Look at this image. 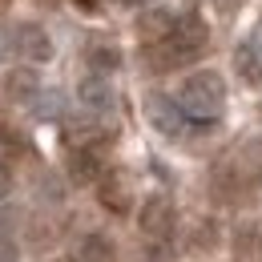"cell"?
I'll list each match as a JSON object with an SVG mask.
<instances>
[{
	"label": "cell",
	"instance_id": "cell-1",
	"mask_svg": "<svg viewBox=\"0 0 262 262\" xmlns=\"http://www.w3.org/2000/svg\"><path fill=\"white\" fill-rule=\"evenodd\" d=\"M206 40H210L206 20H202L198 12H182V20L173 25V33L165 36V40H158V45L145 49V61H149V69H158V73L182 69V65H190V61L202 57Z\"/></svg>",
	"mask_w": 262,
	"mask_h": 262
},
{
	"label": "cell",
	"instance_id": "cell-2",
	"mask_svg": "<svg viewBox=\"0 0 262 262\" xmlns=\"http://www.w3.org/2000/svg\"><path fill=\"white\" fill-rule=\"evenodd\" d=\"M178 105H182V113H186L194 125H210V121H218L222 109H226V81H222L218 73H210V69H206V73H194V77L182 81Z\"/></svg>",
	"mask_w": 262,
	"mask_h": 262
},
{
	"label": "cell",
	"instance_id": "cell-3",
	"mask_svg": "<svg viewBox=\"0 0 262 262\" xmlns=\"http://www.w3.org/2000/svg\"><path fill=\"white\" fill-rule=\"evenodd\" d=\"M173 202L165 194H154L141 202V214H137V226H141V234L145 238H154V242H165L169 234H173Z\"/></svg>",
	"mask_w": 262,
	"mask_h": 262
},
{
	"label": "cell",
	"instance_id": "cell-4",
	"mask_svg": "<svg viewBox=\"0 0 262 262\" xmlns=\"http://www.w3.org/2000/svg\"><path fill=\"white\" fill-rule=\"evenodd\" d=\"M145 117H149V125H154L158 133L173 137V141H178V137H186L190 125H194V121L182 113V105H178V101H169V97H149V101H145Z\"/></svg>",
	"mask_w": 262,
	"mask_h": 262
},
{
	"label": "cell",
	"instance_id": "cell-5",
	"mask_svg": "<svg viewBox=\"0 0 262 262\" xmlns=\"http://www.w3.org/2000/svg\"><path fill=\"white\" fill-rule=\"evenodd\" d=\"M178 20H182V12H178L173 4H154V8H145V12L137 16V36L149 40V45H158V40H165V36L173 33Z\"/></svg>",
	"mask_w": 262,
	"mask_h": 262
},
{
	"label": "cell",
	"instance_id": "cell-6",
	"mask_svg": "<svg viewBox=\"0 0 262 262\" xmlns=\"http://www.w3.org/2000/svg\"><path fill=\"white\" fill-rule=\"evenodd\" d=\"M77 101H81L89 113H109V109L117 105V93H113V85H109L105 73H89V77H81V85H77Z\"/></svg>",
	"mask_w": 262,
	"mask_h": 262
},
{
	"label": "cell",
	"instance_id": "cell-7",
	"mask_svg": "<svg viewBox=\"0 0 262 262\" xmlns=\"http://www.w3.org/2000/svg\"><path fill=\"white\" fill-rule=\"evenodd\" d=\"M12 45H16L20 57H29V61H36V65L53 57V40H49V33H45L40 25H20V29L12 33Z\"/></svg>",
	"mask_w": 262,
	"mask_h": 262
},
{
	"label": "cell",
	"instance_id": "cell-8",
	"mask_svg": "<svg viewBox=\"0 0 262 262\" xmlns=\"http://www.w3.org/2000/svg\"><path fill=\"white\" fill-rule=\"evenodd\" d=\"M69 178L77 186L101 182V158H97L93 145H73V154H69Z\"/></svg>",
	"mask_w": 262,
	"mask_h": 262
},
{
	"label": "cell",
	"instance_id": "cell-9",
	"mask_svg": "<svg viewBox=\"0 0 262 262\" xmlns=\"http://www.w3.org/2000/svg\"><path fill=\"white\" fill-rule=\"evenodd\" d=\"M234 73L242 77V85H262V53L254 40L234 49Z\"/></svg>",
	"mask_w": 262,
	"mask_h": 262
},
{
	"label": "cell",
	"instance_id": "cell-10",
	"mask_svg": "<svg viewBox=\"0 0 262 262\" xmlns=\"http://www.w3.org/2000/svg\"><path fill=\"white\" fill-rule=\"evenodd\" d=\"M4 89H8V97H12V101H36V97H40L36 73H29V69H12L8 81H4Z\"/></svg>",
	"mask_w": 262,
	"mask_h": 262
},
{
	"label": "cell",
	"instance_id": "cell-11",
	"mask_svg": "<svg viewBox=\"0 0 262 262\" xmlns=\"http://www.w3.org/2000/svg\"><path fill=\"white\" fill-rule=\"evenodd\" d=\"M77 262H113V242L101 238V234L81 238V246H77Z\"/></svg>",
	"mask_w": 262,
	"mask_h": 262
},
{
	"label": "cell",
	"instance_id": "cell-12",
	"mask_svg": "<svg viewBox=\"0 0 262 262\" xmlns=\"http://www.w3.org/2000/svg\"><path fill=\"white\" fill-rule=\"evenodd\" d=\"M101 206H109V210H129V194H125V186L117 182V178H101Z\"/></svg>",
	"mask_w": 262,
	"mask_h": 262
},
{
	"label": "cell",
	"instance_id": "cell-13",
	"mask_svg": "<svg viewBox=\"0 0 262 262\" xmlns=\"http://www.w3.org/2000/svg\"><path fill=\"white\" fill-rule=\"evenodd\" d=\"M89 65H93V73H109V69L121 65V53L109 49V45H93L89 49Z\"/></svg>",
	"mask_w": 262,
	"mask_h": 262
},
{
	"label": "cell",
	"instance_id": "cell-14",
	"mask_svg": "<svg viewBox=\"0 0 262 262\" xmlns=\"http://www.w3.org/2000/svg\"><path fill=\"white\" fill-rule=\"evenodd\" d=\"M16 242H12V234H0V262H16Z\"/></svg>",
	"mask_w": 262,
	"mask_h": 262
},
{
	"label": "cell",
	"instance_id": "cell-15",
	"mask_svg": "<svg viewBox=\"0 0 262 262\" xmlns=\"http://www.w3.org/2000/svg\"><path fill=\"white\" fill-rule=\"evenodd\" d=\"M8 194H12V169L0 162V198H8Z\"/></svg>",
	"mask_w": 262,
	"mask_h": 262
},
{
	"label": "cell",
	"instance_id": "cell-16",
	"mask_svg": "<svg viewBox=\"0 0 262 262\" xmlns=\"http://www.w3.org/2000/svg\"><path fill=\"white\" fill-rule=\"evenodd\" d=\"M12 222H16V210H0V234H8Z\"/></svg>",
	"mask_w": 262,
	"mask_h": 262
}]
</instances>
